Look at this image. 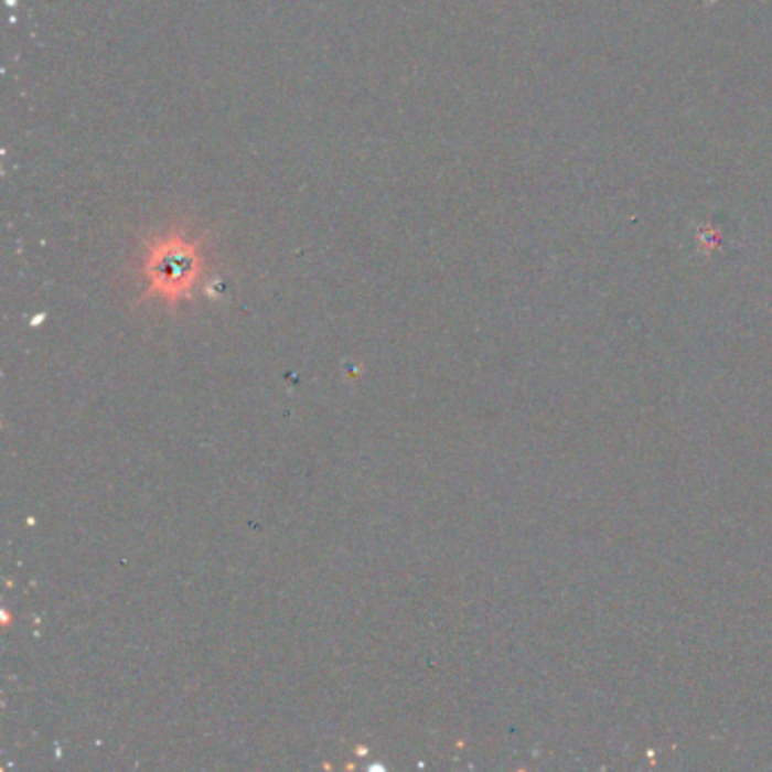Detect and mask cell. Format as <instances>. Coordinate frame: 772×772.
I'll use <instances>...</instances> for the list:
<instances>
[{
    "label": "cell",
    "instance_id": "cell-1",
    "mask_svg": "<svg viewBox=\"0 0 772 772\" xmlns=\"http://www.w3.org/2000/svg\"><path fill=\"white\" fill-rule=\"evenodd\" d=\"M150 270L161 288H180L182 281L195 270V254L180 240L161 245V249L152 256Z\"/></svg>",
    "mask_w": 772,
    "mask_h": 772
}]
</instances>
